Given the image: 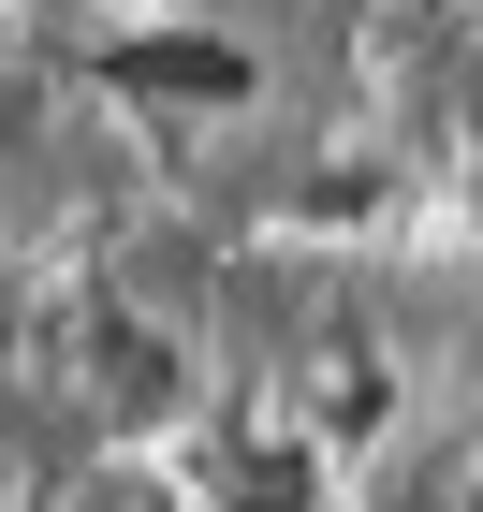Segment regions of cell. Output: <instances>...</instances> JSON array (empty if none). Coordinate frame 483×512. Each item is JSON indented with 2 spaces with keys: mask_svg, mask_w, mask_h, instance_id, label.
<instances>
[{
  "mask_svg": "<svg viewBox=\"0 0 483 512\" xmlns=\"http://www.w3.org/2000/svg\"><path fill=\"white\" fill-rule=\"evenodd\" d=\"M118 74L132 88H191V103H249V59H235V44H147V30H132Z\"/></svg>",
  "mask_w": 483,
  "mask_h": 512,
  "instance_id": "1",
  "label": "cell"
},
{
  "mask_svg": "<svg viewBox=\"0 0 483 512\" xmlns=\"http://www.w3.org/2000/svg\"><path fill=\"white\" fill-rule=\"evenodd\" d=\"M30 30H88L103 59H118V44L147 30V0H30Z\"/></svg>",
  "mask_w": 483,
  "mask_h": 512,
  "instance_id": "3",
  "label": "cell"
},
{
  "mask_svg": "<svg viewBox=\"0 0 483 512\" xmlns=\"http://www.w3.org/2000/svg\"><path fill=\"white\" fill-rule=\"evenodd\" d=\"M88 381H103V410H161V395H176V352H161L147 322H103V366H88Z\"/></svg>",
  "mask_w": 483,
  "mask_h": 512,
  "instance_id": "2",
  "label": "cell"
}]
</instances>
